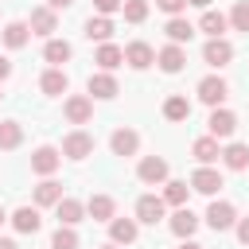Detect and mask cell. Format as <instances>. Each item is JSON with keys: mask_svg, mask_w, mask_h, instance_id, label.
<instances>
[{"mask_svg": "<svg viewBox=\"0 0 249 249\" xmlns=\"http://www.w3.org/2000/svg\"><path fill=\"white\" fill-rule=\"evenodd\" d=\"M163 117H167V121H187V117H191V101L179 97V93L167 97V101H163Z\"/></svg>", "mask_w": 249, "mask_h": 249, "instance_id": "cell-33", "label": "cell"}, {"mask_svg": "<svg viewBox=\"0 0 249 249\" xmlns=\"http://www.w3.org/2000/svg\"><path fill=\"white\" fill-rule=\"evenodd\" d=\"M4 222H8V214H4V206H0V226H4Z\"/></svg>", "mask_w": 249, "mask_h": 249, "instance_id": "cell-45", "label": "cell"}, {"mask_svg": "<svg viewBox=\"0 0 249 249\" xmlns=\"http://www.w3.org/2000/svg\"><path fill=\"white\" fill-rule=\"evenodd\" d=\"M19 144H23V124H19V121H0V148L12 152V148H19Z\"/></svg>", "mask_w": 249, "mask_h": 249, "instance_id": "cell-30", "label": "cell"}, {"mask_svg": "<svg viewBox=\"0 0 249 249\" xmlns=\"http://www.w3.org/2000/svg\"><path fill=\"white\" fill-rule=\"evenodd\" d=\"M8 78H12V62L0 54V82H8Z\"/></svg>", "mask_w": 249, "mask_h": 249, "instance_id": "cell-40", "label": "cell"}, {"mask_svg": "<svg viewBox=\"0 0 249 249\" xmlns=\"http://www.w3.org/2000/svg\"><path fill=\"white\" fill-rule=\"evenodd\" d=\"M58 163H62V148L43 144V148H35V152H31V171H35V175H54V171H58Z\"/></svg>", "mask_w": 249, "mask_h": 249, "instance_id": "cell-4", "label": "cell"}, {"mask_svg": "<svg viewBox=\"0 0 249 249\" xmlns=\"http://www.w3.org/2000/svg\"><path fill=\"white\" fill-rule=\"evenodd\" d=\"M195 230H198V214H195L191 206H175V214H171V233H175V237H195Z\"/></svg>", "mask_w": 249, "mask_h": 249, "instance_id": "cell-16", "label": "cell"}, {"mask_svg": "<svg viewBox=\"0 0 249 249\" xmlns=\"http://www.w3.org/2000/svg\"><path fill=\"white\" fill-rule=\"evenodd\" d=\"M0 97H4V93H0Z\"/></svg>", "mask_w": 249, "mask_h": 249, "instance_id": "cell-47", "label": "cell"}, {"mask_svg": "<svg viewBox=\"0 0 249 249\" xmlns=\"http://www.w3.org/2000/svg\"><path fill=\"white\" fill-rule=\"evenodd\" d=\"M109 35H113V19L109 16H89L86 19V39L89 43H109Z\"/></svg>", "mask_w": 249, "mask_h": 249, "instance_id": "cell-23", "label": "cell"}, {"mask_svg": "<svg viewBox=\"0 0 249 249\" xmlns=\"http://www.w3.org/2000/svg\"><path fill=\"white\" fill-rule=\"evenodd\" d=\"M222 163H226L230 171H245V167H249V144H230V148H222Z\"/></svg>", "mask_w": 249, "mask_h": 249, "instance_id": "cell-28", "label": "cell"}, {"mask_svg": "<svg viewBox=\"0 0 249 249\" xmlns=\"http://www.w3.org/2000/svg\"><path fill=\"white\" fill-rule=\"evenodd\" d=\"M0 39H4V47H8V51H19V47H27V39H31V23H23V19L4 23Z\"/></svg>", "mask_w": 249, "mask_h": 249, "instance_id": "cell-13", "label": "cell"}, {"mask_svg": "<svg viewBox=\"0 0 249 249\" xmlns=\"http://www.w3.org/2000/svg\"><path fill=\"white\" fill-rule=\"evenodd\" d=\"M163 198L160 195H140L136 198V222H148V226H156L160 218H163Z\"/></svg>", "mask_w": 249, "mask_h": 249, "instance_id": "cell-12", "label": "cell"}, {"mask_svg": "<svg viewBox=\"0 0 249 249\" xmlns=\"http://www.w3.org/2000/svg\"><path fill=\"white\" fill-rule=\"evenodd\" d=\"M0 249H19V245H16L12 237H0Z\"/></svg>", "mask_w": 249, "mask_h": 249, "instance_id": "cell-43", "label": "cell"}, {"mask_svg": "<svg viewBox=\"0 0 249 249\" xmlns=\"http://www.w3.org/2000/svg\"><path fill=\"white\" fill-rule=\"evenodd\" d=\"M121 12H124L128 23H144V19H148V0H124Z\"/></svg>", "mask_w": 249, "mask_h": 249, "instance_id": "cell-36", "label": "cell"}, {"mask_svg": "<svg viewBox=\"0 0 249 249\" xmlns=\"http://www.w3.org/2000/svg\"><path fill=\"white\" fill-rule=\"evenodd\" d=\"M124 62H128L132 70H148V66L156 62V51H152L144 39H132V43L124 47Z\"/></svg>", "mask_w": 249, "mask_h": 249, "instance_id": "cell-10", "label": "cell"}, {"mask_svg": "<svg viewBox=\"0 0 249 249\" xmlns=\"http://www.w3.org/2000/svg\"><path fill=\"white\" fill-rule=\"evenodd\" d=\"M226 93H230V86H226L218 74H206V78L198 82V101H206L210 109H218V105L226 101Z\"/></svg>", "mask_w": 249, "mask_h": 249, "instance_id": "cell-5", "label": "cell"}, {"mask_svg": "<svg viewBox=\"0 0 249 249\" xmlns=\"http://www.w3.org/2000/svg\"><path fill=\"white\" fill-rule=\"evenodd\" d=\"M86 89H89V97H101V101L117 97V78H113V70H97V74H89Z\"/></svg>", "mask_w": 249, "mask_h": 249, "instance_id": "cell-11", "label": "cell"}, {"mask_svg": "<svg viewBox=\"0 0 249 249\" xmlns=\"http://www.w3.org/2000/svg\"><path fill=\"white\" fill-rule=\"evenodd\" d=\"M179 249H202V245H198V241H191V237H183V245H179Z\"/></svg>", "mask_w": 249, "mask_h": 249, "instance_id": "cell-44", "label": "cell"}, {"mask_svg": "<svg viewBox=\"0 0 249 249\" xmlns=\"http://www.w3.org/2000/svg\"><path fill=\"white\" fill-rule=\"evenodd\" d=\"M93 8H97V16H113L124 8V0H93Z\"/></svg>", "mask_w": 249, "mask_h": 249, "instance_id": "cell-37", "label": "cell"}, {"mask_svg": "<svg viewBox=\"0 0 249 249\" xmlns=\"http://www.w3.org/2000/svg\"><path fill=\"white\" fill-rule=\"evenodd\" d=\"M136 175H140V183H148V187L167 183V160H160V156H144L140 167H136Z\"/></svg>", "mask_w": 249, "mask_h": 249, "instance_id": "cell-8", "label": "cell"}, {"mask_svg": "<svg viewBox=\"0 0 249 249\" xmlns=\"http://www.w3.org/2000/svg\"><path fill=\"white\" fill-rule=\"evenodd\" d=\"M70 4H74V0H47V8H54V12H58V8H70Z\"/></svg>", "mask_w": 249, "mask_h": 249, "instance_id": "cell-41", "label": "cell"}, {"mask_svg": "<svg viewBox=\"0 0 249 249\" xmlns=\"http://www.w3.org/2000/svg\"><path fill=\"white\" fill-rule=\"evenodd\" d=\"M237 241L249 245V218H237Z\"/></svg>", "mask_w": 249, "mask_h": 249, "instance_id": "cell-39", "label": "cell"}, {"mask_svg": "<svg viewBox=\"0 0 249 249\" xmlns=\"http://www.w3.org/2000/svg\"><path fill=\"white\" fill-rule=\"evenodd\" d=\"M70 54H74V47H70L66 39H47V47H43V58H47L51 66H62Z\"/></svg>", "mask_w": 249, "mask_h": 249, "instance_id": "cell-29", "label": "cell"}, {"mask_svg": "<svg viewBox=\"0 0 249 249\" xmlns=\"http://www.w3.org/2000/svg\"><path fill=\"white\" fill-rule=\"evenodd\" d=\"M51 249H78V233H74V226H58L54 237H51Z\"/></svg>", "mask_w": 249, "mask_h": 249, "instance_id": "cell-34", "label": "cell"}, {"mask_svg": "<svg viewBox=\"0 0 249 249\" xmlns=\"http://www.w3.org/2000/svg\"><path fill=\"white\" fill-rule=\"evenodd\" d=\"M113 210H117V202L109 195H89V202H86V214L93 222H113Z\"/></svg>", "mask_w": 249, "mask_h": 249, "instance_id": "cell-22", "label": "cell"}, {"mask_svg": "<svg viewBox=\"0 0 249 249\" xmlns=\"http://www.w3.org/2000/svg\"><path fill=\"white\" fill-rule=\"evenodd\" d=\"M62 113H66L70 124H86V121L93 117V97H86V93H70V97L62 101Z\"/></svg>", "mask_w": 249, "mask_h": 249, "instance_id": "cell-3", "label": "cell"}, {"mask_svg": "<svg viewBox=\"0 0 249 249\" xmlns=\"http://www.w3.org/2000/svg\"><path fill=\"white\" fill-rule=\"evenodd\" d=\"M163 31H167V39H171V43H179V47H183V43H191V35H195V23H191V19H183V16H171Z\"/></svg>", "mask_w": 249, "mask_h": 249, "instance_id": "cell-27", "label": "cell"}, {"mask_svg": "<svg viewBox=\"0 0 249 249\" xmlns=\"http://www.w3.org/2000/svg\"><path fill=\"white\" fill-rule=\"evenodd\" d=\"M230 58H233V47H230V39H226V35H222V39H210V43L202 47V62H210L214 70H218V66H226Z\"/></svg>", "mask_w": 249, "mask_h": 249, "instance_id": "cell-14", "label": "cell"}, {"mask_svg": "<svg viewBox=\"0 0 249 249\" xmlns=\"http://www.w3.org/2000/svg\"><path fill=\"white\" fill-rule=\"evenodd\" d=\"M156 62H160V70H163V74H179V70L187 66V51H183L179 43H167V47H160V51H156Z\"/></svg>", "mask_w": 249, "mask_h": 249, "instance_id": "cell-7", "label": "cell"}, {"mask_svg": "<svg viewBox=\"0 0 249 249\" xmlns=\"http://www.w3.org/2000/svg\"><path fill=\"white\" fill-rule=\"evenodd\" d=\"M66 86H70V78H66V70H58V66L43 70V78H39V89H43L47 97H58V93H66Z\"/></svg>", "mask_w": 249, "mask_h": 249, "instance_id": "cell-18", "label": "cell"}, {"mask_svg": "<svg viewBox=\"0 0 249 249\" xmlns=\"http://www.w3.org/2000/svg\"><path fill=\"white\" fill-rule=\"evenodd\" d=\"M226 183H222V171H214L210 163H202L195 175H191V191H198V195H218Z\"/></svg>", "mask_w": 249, "mask_h": 249, "instance_id": "cell-6", "label": "cell"}, {"mask_svg": "<svg viewBox=\"0 0 249 249\" xmlns=\"http://www.w3.org/2000/svg\"><path fill=\"white\" fill-rule=\"evenodd\" d=\"M58 198H62V187L54 179H43L35 187V206H58Z\"/></svg>", "mask_w": 249, "mask_h": 249, "instance_id": "cell-32", "label": "cell"}, {"mask_svg": "<svg viewBox=\"0 0 249 249\" xmlns=\"http://www.w3.org/2000/svg\"><path fill=\"white\" fill-rule=\"evenodd\" d=\"M156 8H160V12H167V16H179V12L187 8V0H156Z\"/></svg>", "mask_w": 249, "mask_h": 249, "instance_id": "cell-38", "label": "cell"}, {"mask_svg": "<svg viewBox=\"0 0 249 249\" xmlns=\"http://www.w3.org/2000/svg\"><path fill=\"white\" fill-rule=\"evenodd\" d=\"M109 148H113V156H136V148H140V132H132V128H117V132L109 136Z\"/></svg>", "mask_w": 249, "mask_h": 249, "instance_id": "cell-17", "label": "cell"}, {"mask_svg": "<svg viewBox=\"0 0 249 249\" xmlns=\"http://www.w3.org/2000/svg\"><path fill=\"white\" fill-rule=\"evenodd\" d=\"M54 214H58V226H78V222L86 218V202H78V198H58Z\"/></svg>", "mask_w": 249, "mask_h": 249, "instance_id": "cell-19", "label": "cell"}, {"mask_svg": "<svg viewBox=\"0 0 249 249\" xmlns=\"http://www.w3.org/2000/svg\"><path fill=\"white\" fill-rule=\"evenodd\" d=\"M230 27L249 35V0H237V4H233V12H230Z\"/></svg>", "mask_w": 249, "mask_h": 249, "instance_id": "cell-35", "label": "cell"}, {"mask_svg": "<svg viewBox=\"0 0 249 249\" xmlns=\"http://www.w3.org/2000/svg\"><path fill=\"white\" fill-rule=\"evenodd\" d=\"M187 4H191V8H202V12L210 8V0H187Z\"/></svg>", "mask_w": 249, "mask_h": 249, "instance_id": "cell-42", "label": "cell"}, {"mask_svg": "<svg viewBox=\"0 0 249 249\" xmlns=\"http://www.w3.org/2000/svg\"><path fill=\"white\" fill-rule=\"evenodd\" d=\"M12 226H16L19 233H39L43 218H39V210H35V206H19V210L12 214Z\"/></svg>", "mask_w": 249, "mask_h": 249, "instance_id": "cell-26", "label": "cell"}, {"mask_svg": "<svg viewBox=\"0 0 249 249\" xmlns=\"http://www.w3.org/2000/svg\"><path fill=\"white\" fill-rule=\"evenodd\" d=\"M101 249H117V241H109V245H101Z\"/></svg>", "mask_w": 249, "mask_h": 249, "instance_id": "cell-46", "label": "cell"}, {"mask_svg": "<svg viewBox=\"0 0 249 249\" xmlns=\"http://www.w3.org/2000/svg\"><path fill=\"white\" fill-rule=\"evenodd\" d=\"M187 195H191V187L183 179H167L163 183V202L167 206H187Z\"/></svg>", "mask_w": 249, "mask_h": 249, "instance_id": "cell-31", "label": "cell"}, {"mask_svg": "<svg viewBox=\"0 0 249 249\" xmlns=\"http://www.w3.org/2000/svg\"><path fill=\"white\" fill-rule=\"evenodd\" d=\"M62 156H66V160H86V156H93V136L82 132V128L66 132V136H62Z\"/></svg>", "mask_w": 249, "mask_h": 249, "instance_id": "cell-1", "label": "cell"}, {"mask_svg": "<svg viewBox=\"0 0 249 249\" xmlns=\"http://www.w3.org/2000/svg\"><path fill=\"white\" fill-rule=\"evenodd\" d=\"M206 226H210L214 233L237 226V210H233V202H218V198H214V202L206 206Z\"/></svg>", "mask_w": 249, "mask_h": 249, "instance_id": "cell-2", "label": "cell"}, {"mask_svg": "<svg viewBox=\"0 0 249 249\" xmlns=\"http://www.w3.org/2000/svg\"><path fill=\"white\" fill-rule=\"evenodd\" d=\"M31 35H43V39H51L54 35V27H58V16H54V8H31Z\"/></svg>", "mask_w": 249, "mask_h": 249, "instance_id": "cell-9", "label": "cell"}, {"mask_svg": "<svg viewBox=\"0 0 249 249\" xmlns=\"http://www.w3.org/2000/svg\"><path fill=\"white\" fill-rule=\"evenodd\" d=\"M93 62H97L101 70H117V66L124 62V47H117V43H101L97 54H93Z\"/></svg>", "mask_w": 249, "mask_h": 249, "instance_id": "cell-24", "label": "cell"}, {"mask_svg": "<svg viewBox=\"0 0 249 249\" xmlns=\"http://www.w3.org/2000/svg\"><path fill=\"white\" fill-rule=\"evenodd\" d=\"M206 124H210V136H218V140H226V136H233V132H237V117H233L230 109H222V105L210 113V121H206Z\"/></svg>", "mask_w": 249, "mask_h": 249, "instance_id": "cell-15", "label": "cell"}, {"mask_svg": "<svg viewBox=\"0 0 249 249\" xmlns=\"http://www.w3.org/2000/svg\"><path fill=\"white\" fill-rule=\"evenodd\" d=\"M136 233H140L136 218H113V222H109V237H113L117 245H132Z\"/></svg>", "mask_w": 249, "mask_h": 249, "instance_id": "cell-20", "label": "cell"}, {"mask_svg": "<svg viewBox=\"0 0 249 249\" xmlns=\"http://www.w3.org/2000/svg\"><path fill=\"white\" fill-rule=\"evenodd\" d=\"M191 156H195L198 163H214V160L222 156V148H218V136H198V140L191 144Z\"/></svg>", "mask_w": 249, "mask_h": 249, "instance_id": "cell-25", "label": "cell"}, {"mask_svg": "<svg viewBox=\"0 0 249 249\" xmlns=\"http://www.w3.org/2000/svg\"><path fill=\"white\" fill-rule=\"evenodd\" d=\"M226 27H230V16H222V12H214V8H206L202 19H198V31H206L210 39H222Z\"/></svg>", "mask_w": 249, "mask_h": 249, "instance_id": "cell-21", "label": "cell"}]
</instances>
